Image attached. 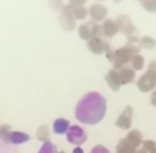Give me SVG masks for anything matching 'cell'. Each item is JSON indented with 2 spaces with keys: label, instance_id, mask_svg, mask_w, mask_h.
<instances>
[{
  "label": "cell",
  "instance_id": "cell-1",
  "mask_svg": "<svg viewBox=\"0 0 156 153\" xmlns=\"http://www.w3.org/2000/svg\"><path fill=\"white\" fill-rule=\"evenodd\" d=\"M106 112V101L101 94L93 92L89 93L78 102L76 109V117L78 121L94 125L104 118Z\"/></svg>",
  "mask_w": 156,
  "mask_h": 153
},
{
  "label": "cell",
  "instance_id": "cell-2",
  "mask_svg": "<svg viewBox=\"0 0 156 153\" xmlns=\"http://www.w3.org/2000/svg\"><path fill=\"white\" fill-rule=\"evenodd\" d=\"M139 54V47H136L135 44H126V46L119 48L115 51V59H113V66L115 70H119L121 67H124L126 63L131 62V58L133 55Z\"/></svg>",
  "mask_w": 156,
  "mask_h": 153
},
{
  "label": "cell",
  "instance_id": "cell-3",
  "mask_svg": "<svg viewBox=\"0 0 156 153\" xmlns=\"http://www.w3.org/2000/svg\"><path fill=\"white\" fill-rule=\"evenodd\" d=\"M155 86H156V61H152L147 73H144L139 78L137 87L143 93H147V92H151Z\"/></svg>",
  "mask_w": 156,
  "mask_h": 153
},
{
  "label": "cell",
  "instance_id": "cell-4",
  "mask_svg": "<svg viewBox=\"0 0 156 153\" xmlns=\"http://www.w3.org/2000/svg\"><path fill=\"white\" fill-rule=\"evenodd\" d=\"M66 138H67V141H69L70 144H74V145L80 146L87 140V134H86L85 130L81 128V126L71 125L69 128V130H67V133H66Z\"/></svg>",
  "mask_w": 156,
  "mask_h": 153
},
{
  "label": "cell",
  "instance_id": "cell-5",
  "mask_svg": "<svg viewBox=\"0 0 156 153\" xmlns=\"http://www.w3.org/2000/svg\"><path fill=\"white\" fill-rule=\"evenodd\" d=\"M116 23H117V27H119V31H121L122 34H125L128 38L129 37H135L136 28H135V26L132 24L129 16H126V15L119 16L117 20H116Z\"/></svg>",
  "mask_w": 156,
  "mask_h": 153
},
{
  "label": "cell",
  "instance_id": "cell-6",
  "mask_svg": "<svg viewBox=\"0 0 156 153\" xmlns=\"http://www.w3.org/2000/svg\"><path fill=\"white\" fill-rule=\"evenodd\" d=\"M132 120H133V109L131 106H126L124 109V112L119 116V118L116 120V126L120 129H129L132 125Z\"/></svg>",
  "mask_w": 156,
  "mask_h": 153
},
{
  "label": "cell",
  "instance_id": "cell-7",
  "mask_svg": "<svg viewBox=\"0 0 156 153\" xmlns=\"http://www.w3.org/2000/svg\"><path fill=\"white\" fill-rule=\"evenodd\" d=\"M106 82H108L109 87L113 90V92H117V90L120 89V86H121V79H120L119 77V73H117V70L112 69L108 71V74H106Z\"/></svg>",
  "mask_w": 156,
  "mask_h": 153
},
{
  "label": "cell",
  "instance_id": "cell-8",
  "mask_svg": "<svg viewBox=\"0 0 156 153\" xmlns=\"http://www.w3.org/2000/svg\"><path fill=\"white\" fill-rule=\"evenodd\" d=\"M106 14H108V11L102 4H93L92 8L89 9V15L94 22H100L102 19H105Z\"/></svg>",
  "mask_w": 156,
  "mask_h": 153
},
{
  "label": "cell",
  "instance_id": "cell-9",
  "mask_svg": "<svg viewBox=\"0 0 156 153\" xmlns=\"http://www.w3.org/2000/svg\"><path fill=\"white\" fill-rule=\"evenodd\" d=\"M102 27V34L108 38H112L119 32V27H117L116 20H110V19H106L104 22V24L101 26Z\"/></svg>",
  "mask_w": 156,
  "mask_h": 153
},
{
  "label": "cell",
  "instance_id": "cell-10",
  "mask_svg": "<svg viewBox=\"0 0 156 153\" xmlns=\"http://www.w3.org/2000/svg\"><path fill=\"white\" fill-rule=\"evenodd\" d=\"M125 140H126V141H128L132 146H135V148L137 149L139 146L143 144V134H141L140 130L135 129V130H131V132L126 134Z\"/></svg>",
  "mask_w": 156,
  "mask_h": 153
},
{
  "label": "cell",
  "instance_id": "cell-11",
  "mask_svg": "<svg viewBox=\"0 0 156 153\" xmlns=\"http://www.w3.org/2000/svg\"><path fill=\"white\" fill-rule=\"evenodd\" d=\"M87 47L93 54H102L105 51V42L100 38H92L87 42Z\"/></svg>",
  "mask_w": 156,
  "mask_h": 153
},
{
  "label": "cell",
  "instance_id": "cell-12",
  "mask_svg": "<svg viewBox=\"0 0 156 153\" xmlns=\"http://www.w3.org/2000/svg\"><path fill=\"white\" fill-rule=\"evenodd\" d=\"M69 128H70L69 120H65V118H57L53 125V129L57 134H65V133H67Z\"/></svg>",
  "mask_w": 156,
  "mask_h": 153
},
{
  "label": "cell",
  "instance_id": "cell-13",
  "mask_svg": "<svg viewBox=\"0 0 156 153\" xmlns=\"http://www.w3.org/2000/svg\"><path fill=\"white\" fill-rule=\"evenodd\" d=\"M117 73H119V77L121 79L122 85L129 83L135 79V71H133V69H129V67H125V66L121 67V69H119Z\"/></svg>",
  "mask_w": 156,
  "mask_h": 153
},
{
  "label": "cell",
  "instance_id": "cell-14",
  "mask_svg": "<svg viewBox=\"0 0 156 153\" xmlns=\"http://www.w3.org/2000/svg\"><path fill=\"white\" fill-rule=\"evenodd\" d=\"M30 140V136L27 133L23 132H11L9 133V140L8 142H12V144H23V142H27Z\"/></svg>",
  "mask_w": 156,
  "mask_h": 153
},
{
  "label": "cell",
  "instance_id": "cell-15",
  "mask_svg": "<svg viewBox=\"0 0 156 153\" xmlns=\"http://www.w3.org/2000/svg\"><path fill=\"white\" fill-rule=\"evenodd\" d=\"M116 153H137V149L132 146L125 138L120 140L116 146Z\"/></svg>",
  "mask_w": 156,
  "mask_h": 153
},
{
  "label": "cell",
  "instance_id": "cell-16",
  "mask_svg": "<svg viewBox=\"0 0 156 153\" xmlns=\"http://www.w3.org/2000/svg\"><path fill=\"white\" fill-rule=\"evenodd\" d=\"M69 8L74 19H85V16L87 15V11L80 4H69Z\"/></svg>",
  "mask_w": 156,
  "mask_h": 153
},
{
  "label": "cell",
  "instance_id": "cell-17",
  "mask_svg": "<svg viewBox=\"0 0 156 153\" xmlns=\"http://www.w3.org/2000/svg\"><path fill=\"white\" fill-rule=\"evenodd\" d=\"M137 153H156V142L152 140L143 141L141 148L137 149Z\"/></svg>",
  "mask_w": 156,
  "mask_h": 153
},
{
  "label": "cell",
  "instance_id": "cell-18",
  "mask_svg": "<svg viewBox=\"0 0 156 153\" xmlns=\"http://www.w3.org/2000/svg\"><path fill=\"white\" fill-rule=\"evenodd\" d=\"M37 137H38V140H41V141H43V142L48 141V137H50V129H48L47 125L39 126V129L37 132Z\"/></svg>",
  "mask_w": 156,
  "mask_h": 153
},
{
  "label": "cell",
  "instance_id": "cell-19",
  "mask_svg": "<svg viewBox=\"0 0 156 153\" xmlns=\"http://www.w3.org/2000/svg\"><path fill=\"white\" fill-rule=\"evenodd\" d=\"M131 63H132L133 70H141L143 66H144V58L140 54H136L131 58Z\"/></svg>",
  "mask_w": 156,
  "mask_h": 153
},
{
  "label": "cell",
  "instance_id": "cell-20",
  "mask_svg": "<svg viewBox=\"0 0 156 153\" xmlns=\"http://www.w3.org/2000/svg\"><path fill=\"white\" fill-rule=\"evenodd\" d=\"M78 34H80V37L82 38V39H85V40H90V39L93 38L89 24H82V26H80V28H78Z\"/></svg>",
  "mask_w": 156,
  "mask_h": 153
},
{
  "label": "cell",
  "instance_id": "cell-21",
  "mask_svg": "<svg viewBox=\"0 0 156 153\" xmlns=\"http://www.w3.org/2000/svg\"><path fill=\"white\" fill-rule=\"evenodd\" d=\"M139 43L144 48H154L156 46V40L151 37H143L141 39H139Z\"/></svg>",
  "mask_w": 156,
  "mask_h": 153
},
{
  "label": "cell",
  "instance_id": "cell-22",
  "mask_svg": "<svg viewBox=\"0 0 156 153\" xmlns=\"http://www.w3.org/2000/svg\"><path fill=\"white\" fill-rule=\"evenodd\" d=\"M38 153H57V148L51 141H46L43 142V145H42V148L39 149Z\"/></svg>",
  "mask_w": 156,
  "mask_h": 153
},
{
  "label": "cell",
  "instance_id": "cell-23",
  "mask_svg": "<svg viewBox=\"0 0 156 153\" xmlns=\"http://www.w3.org/2000/svg\"><path fill=\"white\" fill-rule=\"evenodd\" d=\"M9 133H11V130H9V126L8 125H4L0 128V138L4 140L5 142H8L9 140Z\"/></svg>",
  "mask_w": 156,
  "mask_h": 153
},
{
  "label": "cell",
  "instance_id": "cell-24",
  "mask_svg": "<svg viewBox=\"0 0 156 153\" xmlns=\"http://www.w3.org/2000/svg\"><path fill=\"white\" fill-rule=\"evenodd\" d=\"M90 153H110V152H109V149L105 148L104 145H96Z\"/></svg>",
  "mask_w": 156,
  "mask_h": 153
},
{
  "label": "cell",
  "instance_id": "cell-25",
  "mask_svg": "<svg viewBox=\"0 0 156 153\" xmlns=\"http://www.w3.org/2000/svg\"><path fill=\"white\" fill-rule=\"evenodd\" d=\"M151 103L154 106H156V89L154 90V93H152V97H151Z\"/></svg>",
  "mask_w": 156,
  "mask_h": 153
},
{
  "label": "cell",
  "instance_id": "cell-26",
  "mask_svg": "<svg viewBox=\"0 0 156 153\" xmlns=\"http://www.w3.org/2000/svg\"><path fill=\"white\" fill-rule=\"evenodd\" d=\"M85 2H86V0H70V4H80V5H82Z\"/></svg>",
  "mask_w": 156,
  "mask_h": 153
},
{
  "label": "cell",
  "instance_id": "cell-27",
  "mask_svg": "<svg viewBox=\"0 0 156 153\" xmlns=\"http://www.w3.org/2000/svg\"><path fill=\"white\" fill-rule=\"evenodd\" d=\"M73 153H83V151H82V148H81V146H77V148H74Z\"/></svg>",
  "mask_w": 156,
  "mask_h": 153
},
{
  "label": "cell",
  "instance_id": "cell-28",
  "mask_svg": "<svg viewBox=\"0 0 156 153\" xmlns=\"http://www.w3.org/2000/svg\"><path fill=\"white\" fill-rule=\"evenodd\" d=\"M115 2H117V3H119V2H121V0H115Z\"/></svg>",
  "mask_w": 156,
  "mask_h": 153
},
{
  "label": "cell",
  "instance_id": "cell-29",
  "mask_svg": "<svg viewBox=\"0 0 156 153\" xmlns=\"http://www.w3.org/2000/svg\"><path fill=\"white\" fill-rule=\"evenodd\" d=\"M57 153H65V152H57Z\"/></svg>",
  "mask_w": 156,
  "mask_h": 153
}]
</instances>
